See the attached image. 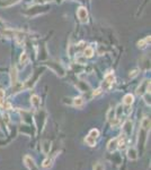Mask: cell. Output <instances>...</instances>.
Instances as JSON below:
<instances>
[{
    "mask_svg": "<svg viewBox=\"0 0 151 170\" xmlns=\"http://www.w3.org/2000/svg\"><path fill=\"white\" fill-rule=\"evenodd\" d=\"M86 143H87L89 146H95V145H96V138L90 136V135H88V136L86 137Z\"/></svg>",
    "mask_w": 151,
    "mask_h": 170,
    "instance_id": "obj_15",
    "label": "cell"
},
{
    "mask_svg": "<svg viewBox=\"0 0 151 170\" xmlns=\"http://www.w3.org/2000/svg\"><path fill=\"white\" fill-rule=\"evenodd\" d=\"M52 162H53V160L50 159V158H48V159H45L43 161V168H45V169H49L52 167Z\"/></svg>",
    "mask_w": 151,
    "mask_h": 170,
    "instance_id": "obj_16",
    "label": "cell"
},
{
    "mask_svg": "<svg viewBox=\"0 0 151 170\" xmlns=\"http://www.w3.org/2000/svg\"><path fill=\"white\" fill-rule=\"evenodd\" d=\"M16 2H18V0H5L2 3H1V6H5V7H8L10 5H12V3H16Z\"/></svg>",
    "mask_w": 151,
    "mask_h": 170,
    "instance_id": "obj_18",
    "label": "cell"
},
{
    "mask_svg": "<svg viewBox=\"0 0 151 170\" xmlns=\"http://www.w3.org/2000/svg\"><path fill=\"white\" fill-rule=\"evenodd\" d=\"M2 26H3V23L0 21V27H2Z\"/></svg>",
    "mask_w": 151,
    "mask_h": 170,
    "instance_id": "obj_22",
    "label": "cell"
},
{
    "mask_svg": "<svg viewBox=\"0 0 151 170\" xmlns=\"http://www.w3.org/2000/svg\"><path fill=\"white\" fill-rule=\"evenodd\" d=\"M27 59H28L27 54H26V53H23V54H21V57H20V63L25 65L26 63H27Z\"/></svg>",
    "mask_w": 151,
    "mask_h": 170,
    "instance_id": "obj_20",
    "label": "cell"
},
{
    "mask_svg": "<svg viewBox=\"0 0 151 170\" xmlns=\"http://www.w3.org/2000/svg\"><path fill=\"white\" fill-rule=\"evenodd\" d=\"M77 15H78V18L81 23H87L88 22V11L86 8L83 7H80L78 11H77Z\"/></svg>",
    "mask_w": 151,
    "mask_h": 170,
    "instance_id": "obj_4",
    "label": "cell"
},
{
    "mask_svg": "<svg viewBox=\"0 0 151 170\" xmlns=\"http://www.w3.org/2000/svg\"><path fill=\"white\" fill-rule=\"evenodd\" d=\"M114 82V75L113 74H107L105 76V81H104V84H103V87L105 86V88L110 87Z\"/></svg>",
    "mask_w": 151,
    "mask_h": 170,
    "instance_id": "obj_6",
    "label": "cell"
},
{
    "mask_svg": "<svg viewBox=\"0 0 151 170\" xmlns=\"http://www.w3.org/2000/svg\"><path fill=\"white\" fill-rule=\"evenodd\" d=\"M51 149V142L50 141H44L43 142V145H42V151L44 154H48L50 152Z\"/></svg>",
    "mask_w": 151,
    "mask_h": 170,
    "instance_id": "obj_10",
    "label": "cell"
},
{
    "mask_svg": "<svg viewBox=\"0 0 151 170\" xmlns=\"http://www.w3.org/2000/svg\"><path fill=\"white\" fill-rule=\"evenodd\" d=\"M24 163H25V166L27 167V169L28 170H39V167L36 166L34 159H33L32 157H30V155H26V157L24 158Z\"/></svg>",
    "mask_w": 151,
    "mask_h": 170,
    "instance_id": "obj_3",
    "label": "cell"
},
{
    "mask_svg": "<svg viewBox=\"0 0 151 170\" xmlns=\"http://www.w3.org/2000/svg\"><path fill=\"white\" fill-rule=\"evenodd\" d=\"M133 101H134V96L132 95V94H126V95L124 96V99H123V102L126 106H131L132 103H133Z\"/></svg>",
    "mask_w": 151,
    "mask_h": 170,
    "instance_id": "obj_11",
    "label": "cell"
},
{
    "mask_svg": "<svg viewBox=\"0 0 151 170\" xmlns=\"http://www.w3.org/2000/svg\"><path fill=\"white\" fill-rule=\"evenodd\" d=\"M92 54H94V50H92V48L87 47V48L85 49V51H83V56H85V57H91Z\"/></svg>",
    "mask_w": 151,
    "mask_h": 170,
    "instance_id": "obj_17",
    "label": "cell"
},
{
    "mask_svg": "<svg viewBox=\"0 0 151 170\" xmlns=\"http://www.w3.org/2000/svg\"><path fill=\"white\" fill-rule=\"evenodd\" d=\"M128 158L130 160H137L138 159V151L134 148H130L128 150Z\"/></svg>",
    "mask_w": 151,
    "mask_h": 170,
    "instance_id": "obj_8",
    "label": "cell"
},
{
    "mask_svg": "<svg viewBox=\"0 0 151 170\" xmlns=\"http://www.w3.org/2000/svg\"><path fill=\"white\" fill-rule=\"evenodd\" d=\"M148 87H150V81L145 79V81H143L141 84H140V86L138 87L137 94L143 96L144 95V93H148Z\"/></svg>",
    "mask_w": 151,
    "mask_h": 170,
    "instance_id": "obj_2",
    "label": "cell"
},
{
    "mask_svg": "<svg viewBox=\"0 0 151 170\" xmlns=\"http://www.w3.org/2000/svg\"><path fill=\"white\" fill-rule=\"evenodd\" d=\"M73 106L77 107V108H80V107L83 106V99L78 96V98H74L73 99Z\"/></svg>",
    "mask_w": 151,
    "mask_h": 170,
    "instance_id": "obj_12",
    "label": "cell"
},
{
    "mask_svg": "<svg viewBox=\"0 0 151 170\" xmlns=\"http://www.w3.org/2000/svg\"><path fill=\"white\" fill-rule=\"evenodd\" d=\"M94 170H105L104 166L101 164V162H97L95 166H94Z\"/></svg>",
    "mask_w": 151,
    "mask_h": 170,
    "instance_id": "obj_21",
    "label": "cell"
},
{
    "mask_svg": "<svg viewBox=\"0 0 151 170\" xmlns=\"http://www.w3.org/2000/svg\"><path fill=\"white\" fill-rule=\"evenodd\" d=\"M149 129H150V119L148 117H145L142 120L141 128H140V132H139V145L141 146V149L144 148V144L147 142V135L149 133Z\"/></svg>",
    "mask_w": 151,
    "mask_h": 170,
    "instance_id": "obj_1",
    "label": "cell"
},
{
    "mask_svg": "<svg viewBox=\"0 0 151 170\" xmlns=\"http://www.w3.org/2000/svg\"><path fill=\"white\" fill-rule=\"evenodd\" d=\"M89 135L92 136V137L97 138L98 137V135H99V132H98V129H91L90 133H89Z\"/></svg>",
    "mask_w": 151,
    "mask_h": 170,
    "instance_id": "obj_19",
    "label": "cell"
},
{
    "mask_svg": "<svg viewBox=\"0 0 151 170\" xmlns=\"http://www.w3.org/2000/svg\"><path fill=\"white\" fill-rule=\"evenodd\" d=\"M150 42V36H147L144 40H141V41H139L138 42V45H139V48H145L147 45H148V43Z\"/></svg>",
    "mask_w": 151,
    "mask_h": 170,
    "instance_id": "obj_14",
    "label": "cell"
},
{
    "mask_svg": "<svg viewBox=\"0 0 151 170\" xmlns=\"http://www.w3.org/2000/svg\"><path fill=\"white\" fill-rule=\"evenodd\" d=\"M117 148H119V138H113L107 144V150L110 152H114Z\"/></svg>",
    "mask_w": 151,
    "mask_h": 170,
    "instance_id": "obj_5",
    "label": "cell"
},
{
    "mask_svg": "<svg viewBox=\"0 0 151 170\" xmlns=\"http://www.w3.org/2000/svg\"><path fill=\"white\" fill-rule=\"evenodd\" d=\"M11 83L14 86L17 84V70H16L15 67L11 69Z\"/></svg>",
    "mask_w": 151,
    "mask_h": 170,
    "instance_id": "obj_13",
    "label": "cell"
},
{
    "mask_svg": "<svg viewBox=\"0 0 151 170\" xmlns=\"http://www.w3.org/2000/svg\"><path fill=\"white\" fill-rule=\"evenodd\" d=\"M131 132H132V123L130 120H128L124 124V126H123V133H124L125 136H129L131 134Z\"/></svg>",
    "mask_w": 151,
    "mask_h": 170,
    "instance_id": "obj_7",
    "label": "cell"
},
{
    "mask_svg": "<svg viewBox=\"0 0 151 170\" xmlns=\"http://www.w3.org/2000/svg\"><path fill=\"white\" fill-rule=\"evenodd\" d=\"M30 103L35 109H39L41 106V99L37 95H33L30 98Z\"/></svg>",
    "mask_w": 151,
    "mask_h": 170,
    "instance_id": "obj_9",
    "label": "cell"
}]
</instances>
